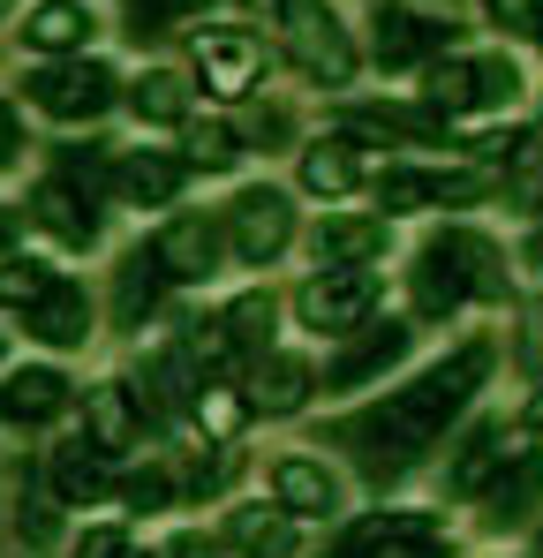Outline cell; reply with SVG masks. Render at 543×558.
Listing matches in <instances>:
<instances>
[{"instance_id": "6da1fadb", "label": "cell", "mask_w": 543, "mask_h": 558, "mask_svg": "<svg viewBox=\"0 0 543 558\" xmlns=\"http://www.w3.org/2000/svg\"><path fill=\"white\" fill-rule=\"evenodd\" d=\"M483 377H491V340H468V348H452L446 363H431L415 385L385 392V400H377L370 415H355L340 438L355 446V461L370 468L377 483H393V475H408V468L446 438V423L475 400Z\"/></svg>"}, {"instance_id": "7a4b0ae2", "label": "cell", "mask_w": 543, "mask_h": 558, "mask_svg": "<svg viewBox=\"0 0 543 558\" xmlns=\"http://www.w3.org/2000/svg\"><path fill=\"white\" fill-rule=\"evenodd\" d=\"M498 294H506V257L483 234L446 227L423 242V257H415V310L423 317H452L460 302H498Z\"/></svg>"}, {"instance_id": "3957f363", "label": "cell", "mask_w": 543, "mask_h": 558, "mask_svg": "<svg viewBox=\"0 0 543 558\" xmlns=\"http://www.w3.org/2000/svg\"><path fill=\"white\" fill-rule=\"evenodd\" d=\"M325 558H452V529L423 506H385V513H362Z\"/></svg>"}, {"instance_id": "277c9868", "label": "cell", "mask_w": 543, "mask_h": 558, "mask_svg": "<svg viewBox=\"0 0 543 558\" xmlns=\"http://www.w3.org/2000/svg\"><path fill=\"white\" fill-rule=\"evenodd\" d=\"M279 15H287V46H294V69L310 76V84H348L355 76V46H348V31H340V15L325 8V0H279Z\"/></svg>"}, {"instance_id": "5b68a950", "label": "cell", "mask_w": 543, "mask_h": 558, "mask_svg": "<svg viewBox=\"0 0 543 558\" xmlns=\"http://www.w3.org/2000/svg\"><path fill=\"white\" fill-rule=\"evenodd\" d=\"M23 92H31V106H38V113H53V121H98V113L113 106V92H121V84H113V69H106V61L76 53V61L38 69Z\"/></svg>"}, {"instance_id": "8992f818", "label": "cell", "mask_w": 543, "mask_h": 558, "mask_svg": "<svg viewBox=\"0 0 543 558\" xmlns=\"http://www.w3.org/2000/svg\"><path fill=\"white\" fill-rule=\"evenodd\" d=\"M377 310V272H317L302 294H294V317L317 332V340H348L370 325Z\"/></svg>"}, {"instance_id": "52a82bcc", "label": "cell", "mask_w": 543, "mask_h": 558, "mask_svg": "<svg viewBox=\"0 0 543 558\" xmlns=\"http://www.w3.org/2000/svg\"><path fill=\"white\" fill-rule=\"evenodd\" d=\"M521 92V69L506 61V53H483V61H460L446 53L438 69H431V106L438 113H483V106H514Z\"/></svg>"}, {"instance_id": "ba28073f", "label": "cell", "mask_w": 543, "mask_h": 558, "mask_svg": "<svg viewBox=\"0 0 543 558\" xmlns=\"http://www.w3.org/2000/svg\"><path fill=\"white\" fill-rule=\"evenodd\" d=\"M227 227H234V257L265 272L272 257L294 242V196H287V189H272V182L242 189V196H234V211H227Z\"/></svg>"}, {"instance_id": "9c48e42d", "label": "cell", "mask_w": 543, "mask_h": 558, "mask_svg": "<svg viewBox=\"0 0 543 558\" xmlns=\"http://www.w3.org/2000/svg\"><path fill=\"white\" fill-rule=\"evenodd\" d=\"M483 189H491V174H475V167H400L377 182V219L431 211V204H475Z\"/></svg>"}, {"instance_id": "30bf717a", "label": "cell", "mask_w": 543, "mask_h": 558, "mask_svg": "<svg viewBox=\"0 0 543 558\" xmlns=\"http://www.w3.org/2000/svg\"><path fill=\"white\" fill-rule=\"evenodd\" d=\"M385 250H393V219H377V211H333V219H317V234H310L317 272H362V265H377Z\"/></svg>"}, {"instance_id": "8fae6325", "label": "cell", "mask_w": 543, "mask_h": 558, "mask_svg": "<svg viewBox=\"0 0 543 558\" xmlns=\"http://www.w3.org/2000/svg\"><path fill=\"white\" fill-rule=\"evenodd\" d=\"M415 348V332L400 325V317H385V325H362V332H348V348L333 355V371H325V385L333 392H362L370 377H385L400 355Z\"/></svg>"}, {"instance_id": "7c38bea8", "label": "cell", "mask_w": 543, "mask_h": 558, "mask_svg": "<svg viewBox=\"0 0 543 558\" xmlns=\"http://www.w3.org/2000/svg\"><path fill=\"white\" fill-rule=\"evenodd\" d=\"M452 53V23L423 15V8H377V61L385 69H415V61H446Z\"/></svg>"}, {"instance_id": "4fadbf2b", "label": "cell", "mask_w": 543, "mask_h": 558, "mask_svg": "<svg viewBox=\"0 0 543 558\" xmlns=\"http://www.w3.org/2000/svg\"><path fill=\"white\" fill-rule=\"evenodd\" d=\"M272 506L287 521H333L340 513V475L310 453H287V461H272Z\"/></svg>"}, {"instance_id": "5bb4252c", "label": "cell", "mask_w": 543, "mask_h": 558, "mask_svg": "<svg viewBox=\"0 0 543 558\" xmlns=\"http://www.w3.org/2000/svg\"><path fill=\"white\" fill-rule=\"evenodd\" d=\"M521 438H529L521 423H483V430H475V438H468V446L452 453V468H446V490H452V498H483V490H491V483H498L506 468L521 461V453H514Z\"/></svg>"}, {"instance_id": "9a60e30c", "label": "cell", "mask_w": 543, "mask_h": 558, "mask_svg": "<svg viewBox=\"0 0 543 558\" xmlns=\"http://www.w3.org/2000/svg\"><path fill=\"white\" fill-rule=\"evenodd\" d=\"M152 265H159V279H212L219 272V227H212L204 211L167 219L159 242H152Z\"/></svg>"}, {"instance_id": "2e32d148", "label": "cell", "mask_w": 543, "mask_h": 558, "mask_svg": "<svg viewBox=\"0 0 543 558\" xmlns=\"http://www.w3.org/2000/svg\"><path fill=\"white\" fill-rule=\"evenodd\" d=\"M196 69H204V92L250 98V84L265 76V46L242 38V31H204V38H196Z\"/></svg>"}, {"instance_id": "e0dca14e", "label": "cell", "mask_w": 543, "mask_h": 558, "mask_svg": "<svg viewBox=\"0 0 543 558\" xmlns=\"http://www.w3.org/2000/svg\"><path fill=\"white\" fill-rule=\"evenodd\" d=\"M536 513H543V453H521V461L483 490V529H491V536H514V529H529Z\"/></svg>"}, {"instance_id": "ac0fdd59", "label": "cell", "mask_w": 543, "mask_h": 558, "mask_svg": "<svg viewBox=\"0 0 543 558\" xmlns=\"http://www.w3.org/2000/svg\"><path fill=\"white\" fill-rule=\"evenodd\" d=\"M46 475H53V506H98V498H113V461L98 446H84V438L53 446Z\"/></svg>"}, {"instance_id": "d6986e66", "label": "cell", "mask_w": 543, "mask_h": 558, "mask_svg": "<svg viewBox=\"0 0 543 558\" xmlns=\"http://www.w3.org/2000/svg\"><path fill=\"white\" fill-rule=\"evenodd\" d=\"M136 430H144V415H136V392L129 385H90L84 392V446H98L113 461L121 446H136Z\"/></svg>"}, {"instance_id": "ffe728a7", "label": "cell", "mask_w": 543, "mask_h": 558, "mask_svg": "<svg viewBox=\"0 0 543 558\" xmlns=\"http://www.w3.org/2000/svg\"><path fill=\"white\" fill-rule=\"evenodd\" d=\"M69 408V377L31 363V371H8L0 377V423H53Z\"/></svg>"}, {"instance_id": "44dd1931", "label": "cell", "mask_w": 543, "mask_h": 558, "mask_svg": "<svg viewBox=\"0 0 543 558\" xmlns=\"http://www.w3.org/2000/svg\"><path fill=\"white\" fill-rule=\"evenodd\" d=\"M362 151H370V144H355V136H325V144H310V151H302V189H310V196H355L362 174H370Z\"/></svg>"}, {"instance_id": "7402d4cb", "label": "cell", "mask_w": 543, "mask_h": 558, "mask_svg": "<svg viewBox=\"0 0 543 558\" xmlns=\"http://www.w3.org/2000/svg\"><path fill=\"white\" fill-rule=\"evenodd\" d=\"M31 211H38V227H46L53 242H69V250H90V242H98V204H90L84 189H69V182H38Z\"/></svg>"}, {"instance_id": "603a6c76", "label": "cell", "mask_w": 543, "mask_h": 558, "mask_svg": "<svg viewBox=\"0 0 543 558\" xmlns=\"http://www.w3.org/2000/svg\"><path fill=\"white\" fill-rule=\"evenodd\" d=\"M90 8L84 0H38L31 15H23V46L31 53H84L90 46Z\"/></svg>"}, {"instance_id": "cb8c5ba5", "label": "cell", "mask_w": 543, "mask_h": 558, "mask_svg": "<svg viewBox=\"0 0 543 558\" xmlns=\"http://www.w3.org/2000/svg\"><path fill=\"white\" fill-rule=\"evenodd\" d=\"M310 392H317V377H310L302 355H265L257 377H250V400H242V408H250V415H294Z\"/></svg>"}, {"instance_id": "d4e9b609", "label": "cell", "mask_w": 543, "mask_h": 558, "mask_svg": "<svg viewBox=\"0 0 543 558\" xmlns=\"http://www.w3.org/2000/svg\"><path fill=\"white\" fill-rule=\"evenodd\" d=\"M31 332H38L46 348H84L90 340V294L76 279H53V294L31 302Z\"/></svg>"}, {"instance_id": "484cf974", "label": "cell", "mask_w": 543, "mask_h": 558, "mask_svg": "<svg viewBox=\"0 0 543 558\" xmlns=\"http://www.w3.org/2000/svg\"><path fill=\"white\" fill-rule=\"evenodd\" d=\"M113 189L129 204H144V211H159V204H174V189H181V159H167V151H121Z\"/></svg>"}, {"instance_id": "4316f807", "label": "cell", "mask_w": 543, "mask_h": 558, "mask_svg": "<svg viewBox=\"0 0 543 558\" xmlns=\"http://www.w3.org/2000/svg\"><path fill=\"white\" fill-rule=\"evenodd\" d=\"M227 544L250 551V558H287L294 551V521L279 506H234L227 513Z\"/></svg>"}, {"instance_id": "83f0119b", "label": "cell", "mask_w": 543, "mask_h": 558, "mask_svg": "<svg viewBox=\"0 0 543 558\" xmlns=\"http://www.w3.org/2000/svg\"><path fill=\"white\" fill-rule=\"evenodd\" d=\"M129 106H136V121L174 129V121H189V84H181L174 69H144V76H136V92H129Z\"/></svg>"}, {"instance_id": "f1b7e54d", "label": "cell", "mask_w": 543, "mask_h": 558, "mask_svg": "<svg viewBox=\"0 0 543 558\" xmlns=\"http://www.w3.org/2000/svg\"><path fill=\"white\" fill-rule=\"evenodd\" d=\"M53 265L46 257H0V310H31V302H46L53 294Z\"/></svg>"}, {"instance_id": "f546056e", "label": "cell", "mask_w": 543, "mask_h": 558, "mask_svg": "<svg viewBox=\"0 0 543 558\" xmlns=\"http://www.w3.org/2000/svg\"><path fill=\"white\" fill-rule=\"evenodd\" d=\"M159 287H167V279H159V265H152V250L121 257V325H129V332L144 325V310L159 302Z\"/></svg>"}, {"instance_id": "4dcf8cb0", "label": "cell", "mask_w": 543, "mask_h": 558, "mask_svg": "<svg viewBox=\"0 0 543 558\" xmlns=\"http://www.w3.org/2000/svg\"><path fill=\"white\" fill-rule=\"evenodd\" d=\"M219 332L234 340V355H257V348H265V332H272V294H242V302H227Z\"/></svg>"}, {"instance_id": "1f68e13d", "label": "cell", "mask_w": 543, "mask_h": 558, "mask_svg": "<svg viewBox=\"0 0 543 558\" xmlns=\"http://www.w3.org/2000/svg\"><path fill=\"white\" fill-rule=\"evenodd\" d=\"M181 151H189V167H204V174H227V167L242 159V136H234V129H219V121H196Z\"/></svg>"}, {"instance_id": "d6a6232c", "label": "cell", "mask_w": 543, "mask_h": 558, "mask_svg": "<svg viewBox=\"0 0 543 558\" xmlns=\"http://www.w3.org/2000/svg\"><path fill=\"white\" fill-rule=\"evenodd\" d=\"M196 423H204V430H212V438L227 446V438H234V430L250 423V408L234 400V385H196Z\"/></svg>"}, {"instance_id": "836d02e7", "label": "cell", "mask_w": 543, "mask_h": 558, "mask_svg": "<svg viewBox=\"0 0 543 558\" xmlns=\"http://www.w3.org/2000/svg\"><path fill=\"white\" fill-rule=\"evenodd\" d=\"M113 498H121L129 513H167V506H174V475H167V468H144V475L113 483Z\"/></svg>"}, {"instance_id": "e575fe53", "label": "cell", "mask_w": 543, "mask_h": 558, "mask_svg": "<svg viewBox=\"0 0 543 558\" xmlns=\"http://www.w3.org/2000/svg\"><path fill=\"white\" fill-rule=\"evenodd\" d=\"M15 529H23L31 544H53V536H61V506H53L46 490H31V498L15 506Z\"/></svg>"}, {"instance_id": "d590c367", "label": "cell", "mask_w": 543, "mask_h": 558, "mask_svg": "<svg viewBox=\"0 0 543 558\" xmlns=\"http://www.w3.org/2000/svg\"><path fill=\"white\" fill-rule=\"evenodd\" d=\"M76 558H159V551H152V544H136L129 529H84Z\"/></svg>"}, {"instance_id": "8d00e7d4", "label": "cell", "mask_w": 543, "mask_h": 558, "mask_svg": "<svg viewBox=\"0 0 543 558\" xmlns=\"http://www.w3.org/2000/svg\"><path fill=\"white\" fill-rule=\"evenodd\" d=\"M61 182H69V189L84 182V196H90L98 182H113V167H106V151H98V144H90V151H61Z\"/></svg>"}, {"instance_id": "74e56055", "label": "cell", "mask_w": 543, "mask_h": 558, "mask_svg": "<svg viewBox=\"0 0 543 558\" xmlns=\"http://www.w3.org/2000/svg\"><path fill=\"white\" fill-rule=\"evenodd\" d=\"M483 8H491V23H498V31H543V8H536V0H483Z\"/></svg>"}, {"instance_id": "f35d334b", "label": "cell", "mask_w": 543, "mask_h": 558, "mask_svg": "<svg viewBox=\"0 0 543 558\" xmlns=\"http://www.w3.org/2000/svg\"><path fill=\"white\" fill-rule=\"evenodd\" d=\"M15 159H23V113L0 98V167H15Z\"/></svg>"}, {"instance_id": "ab89813d", "label": "cell", "mask_w": 543, "mask_h": 558, "mask_svg": "<svg viewBox=\"0 0 543 558\" xmlns=\"http://www.w3.org/2000/svg\"><path fill=\"white\" fill-rule=\"evenodd\" d=\"M159 558H219V551H212L204 536H174V544H167V551H159Z\"/></svg>"}, {"instance_id": "60d3db41", "label": "cell", "mask_w": 543, "mask_h": 558, "mask_svg": "<svg viewBox=\"0 0 543 558\" xmlns=\"http://www.w3.org/2000/svg\"><path fill=\"white\" fill-rule=\"evenodd\" d=\"M250 136H257V144H265V136H287V113H279V106L257 113V121H250Z\"/></svg>"}, {"instance_id": "b9f144b4", "label": "cell", "mask_w": 543, "mask_h": 558, "mask_svg": "<svg viewBox=\"0 0 543 558\" xmlns=\"http://www.w3.org/2000/svg\"><path fill=\"white\" fill-rule=\"evenodd\" d=\"M521 265H529V272H543V227L529 234V250H521Z\"/></svg>"}, {"instance_id": "7bdbcfd3", "label": "cell", "mask_w": 543, "mask_h": 558, "mask_svg": "<svg viewBox=\"0 0 543 558\" xmlns=\"http://www.w3.org/2000/svg\"><path fill=\"white\" fill-rule=\"evenodd\" d=\"M250 8H279V0H250Z\"/></svg>"}, {"instance_id": "ee69618b", "label": "cell", "mask_w": 543, "mask_h": 558, "mask_svg": "<svg viewBox=\"0 0 543 558\" xmlns=\"http://www.w3.org/2000/svg\"><path fill=\"white\" fill-rule=\"evenodd\" d=\"M536 558H543V529H536Z\"/></svg>"}, {"instance_id": "f6af8a7d", "label": "cell", "mask_w": 543, "mask_h": 558, "mask_svg": "<svg viewBox=\"0 0 543 558\" xmlns=\"http://www.w3.org/2000/svg\"><path fill=\"white\" fill-rule=\"evenodd\" d=\"M8 8H15V0H0V15H8Z\"/></svg>"}]
</instances>
